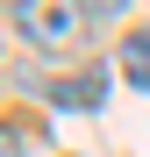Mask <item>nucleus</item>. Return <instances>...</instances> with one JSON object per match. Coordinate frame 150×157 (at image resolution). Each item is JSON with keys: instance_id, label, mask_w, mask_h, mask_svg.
Masks as SVG:
<instances>
[{"instance_id": "nucleus-3", "label": "nucleus", "mask_w": 150, "mask_h": 157, "mask_svg": "<svg viewBox=\"0 0 150 157\" xmlns=\"http://www.w3.org/2000/svg\"><path fill=\"white\" fill-rule=\"evenodd\" d=\"M121 71H129L136 86L150 93V29H143V36H129V43H121Z\"/></svg>"}, {"instance_id": "nucleus-1", "label": "nucleus", "mask_w": 150, "mask_h": 157, "mask_svg": "<svg viewBox=\"0 0 150 157\" xmlns=\"http://www.w3.org/2000/svg\"><path fill=\"white\" fill-rule=\"evenodd\" d=\"M14 29L43 50H71L79 29H86V7L79 0H14Z\"/></svg>"}, {"instance_id": "nucleus-2", "label": "nucleus", "mask_w": 150, "mask_h": 157, "mask_svg": "<svg viewBox=\"0 0 150 157\" xmlns=\"http://www.w3.org/2000/svg\"><path fill=\"white\" fill-rule=\"evenodd\" d=\"M100 93H107V78H100V71L64 78V86H57V100H64V107H100Z\"/></svg>"}]
</instances>
